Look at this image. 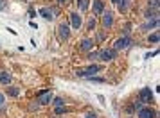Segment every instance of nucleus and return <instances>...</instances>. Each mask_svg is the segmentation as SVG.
I'll list each match as a JSON object with an SVG mask.
<instances>
[{
    "label": "nucleus",
    "instance_id": "obj_1",
    "mask_svg": "<svg viewBox=\"0 0 160 118\" xmlns=\"http://www.w3.org/2000/svg\"><path fill=\"white\" fill-rule=\"evenodd\" d=\"M101 70V66H97V64H90V66H86V68H83V70H77V75L79 77H92L94 74H97Z\"/></svg>",
    "mask_w": 160,
    "mask_h": 118
},
{
    "label": "nucleus",
    "instance_id": "obj_2",
    "mask_svg": "<svg viewBox=\"0 0 160 118\" xmlns=\"http://www.w3.org/2000/svg\"><path fill=\"white\" fill-rule=\"evenodd\" d=\"M139 100L144 102V104L153 102V93H151L149 88H142V89H140V93H139Z\"/></svg>",
    "mask_w": 160,
    "mask_h": 118
},
{
    "label": "nucleus",
    "instance_id": "obj_3",
    "mask_svg": "<svg viewBox=\"0 0 160 118\" xmlns=\"http://www.w3.org/2000/svg\"><path fill=\"white\" fill-rule=\"evenodd\" d=\"M130 45H131V39H130L128 36H122V38H119V39L115 41V46H113V50H124V49H128Z\"/></svg>",
    "mask_w": 160,
    "mask_h": 118
},
{
    "label": "nucleus",
    "instance_id": "obj_4",
    "mask_svg": "<svg viewBox=\"0 0 160 118\" xmlns=\"http://www.w3.org/2000/svg\"><path fill=\"white\" fill-rule=\"evenodd\" d=\"M115 56H117V50H113V49H104L99 52V57L103 61H111V59H115Z\"/></svg>",
    "mask_w": 160,
    "mask_h": 118
},
{
    "label": "nucleus",
    "instance_id": "obj_5",
    "mask_svg": "<svg viewBox=\"0 0 160 118\" xmlns=\"http://www.w3.org/2000/svg\"><path fill=\"white\" fill-rule=\"evenodd\" d=\"M52 93L51 91H43V93H40V95L36 97V102H40V104H51L52 102Z\"/></svg>",
    "mask_w": 160,
    "mask_h": 118
},
{
    "label": "nucleus",
    "instance_id": "obj_6",
    "mask_svg": "<svg viewBox=\"0 0 160 118\" xmlns=\"http://www.w3.org/2000/svg\"><path fill=\"white\" fill-rule=\"evenodd\" d=\"M155 116H156V111L151 107H140L139 109V118H155Z\"/></svg>",
    "mask_w": 160,
    "mask_h": 118
},
{
    "label": "nucleus",
    "instance_id": "obj_7",
    "mask_svg": "<svg viewBox=\"0 0 160 118\" xmlns=\"http://www.w3.org/2000/svg\"><path fill=\"white\" fill-rule=\"evenodd\" d=\"M40 16H43L45 20H52L54 14H56V9H51V7H40Z\"/></svg>",
    "mask_w": 160,
    "mask_h": 118
},
{
    "label": "nucleus",
    "instance_id": "obj_8",
    "mask_svg": "<svg viewBox=\"0 0 160 118\" xmlns=\"http://www.w3.org/2000/svg\"><path fill=\"white\" fill-rule=\"evenodd\" d=\"M111 25H113V14H111V11H106V13L103 14V27L108 29V27H111Z\"/></svg>",
    "mask_w": 160,
    "mask_h": 118
},
{
    "label": "nucleus",
    "instance_id": "obj_9",
    "mask_svg": "<svg viewBox=\"0 0 160 118\" xmlns=\"http://www.w3.org/2000/svg\"><path fill=\"white\" fill-rule=\"evenodd\" d=\"M70 21H72V27H74V29H79V27H81V23H83L79 13H72V14H70Z\"/></svg>",
    "mask_w": 160,
    "mask_h": 118
},
{
    "label": "nucleus",
    "instance_id": "obj_10",
    "mask_svg": "<svg viewBox=\"0 0 160 118\" xmlns=\"http://www.w3.org/2000/svg\"><path fill=\"white\" fill-rule=\"evenodd\" d=\"M92 9H94V14H101L104 11V2H103V0H94Z\"/></svg>",
    "mask_w": 160,
    "mask_h": 118
},
{
    "label": "nucleus",
    "instance_id": "obj_11",
    "mask_svg": "<svg viewBox=\"0 0 160 118\" xmlns=\"http://www.w3.org/2000/svg\"><path fill=\"white\" fill-rule=\"evenodd\" d=\"M58 34H59V39H67L68 38V25L67 23H61L58 27Z\"/></svg>",
    "mask_w": 160,
    "mask_h": 118
},
{
    "label": "nucleus",
    "instance_id": "obj_12",
    "mask_svg": "<svg viewBox=\"0 0 160 118\" xmlns=\"http://www.w3.org/2000/svg\"><path fill=\"white\" fill-rule=\"evenodd\" d=\"M92 46H94V41L92 39H83L81 43H79V50H90V49H92Z\"/></svg>",
    "mask_w": 160,
    "mask_h": 118
},
{
    "label": "nucleus",
    "instance_id": "obj_13",
    "mask_svg": "<svg viewBox=\"0 0 160 118\" xmlns=\"http://www.w3.org/2000/svg\"><path fill=\"white\" fill-rule=\"evenodd\" d=\"M0 82H2V84H9V82H11V74L0 72Z\"/></svg>",
    "mask_w": 160,
    "mask_h": 118
},
{
    "label": "nucleus",
    "instance_id": "obj_14",
    "mask_svg": "<svg viewBox=\"0 0 160 118\" xmlns=\"http://www.w3.org/2000/svg\"><path fill=\"white\" fill-rule=\"evenodd\" d=\"M76 4H77L79 11H86L88 9V0H76Z\"/></svg>",
    "mask_w": 160,
    "mask_h": 118
},
{
    "label": "nucleus",
    "instance_id": "obj_15",
    "mask_svg": "<svg viewBox=\"0 0 160 118\" xmlns=\"http://www.w3.org/2000/svg\"><path fill=\"white\" fill-rule=\"evenodd\" d=\"M117 6H119V11H121V13H124V11L128 9V0H119Z\"/></svg>",
    "mask_w": 160,
    "mask_h": 118
},
{
    "label": "nucleus",
    "instance_id": "obj_16",
    "mask_svg": "<svg viewBox=\"0 0 160 118\" xmlns=\"http://www.w3.org/2000/svg\"><path fill=\"white\" fill-rule=\"evenodd\" d=\"M7 93H9V95H11V97H18V93H20V89H18L16 86H11V88L7 89Z\"/></svg>",
    "mask_w": 160,
    "mask_h": 118
},
{
    "label": "nucleus",
    "instance_id": "obj_17",
    "mask_svg": "<svg viewBox=\"0 0 160 118\" xmlns=\"http://www.w3.org/2000/svg\"><path fill=\"white\" fill-rule=\"evenodd\" d=\"M156 25H158V18H153V21H148L144 25V29H151V27H156Z\"/></svg>",
    "mask_w": 160,
    "mask_h": 118
},
{
    "label": "nucleus",
    "instance_id": "obj_18",
    "mask_svg": "<svg viewBox=\"0 0 160 118\" xmlns=\"http://www.w3.org/2000/svg\"><path fill=\"white\" fill-rule=\"evenodd\" d=\"M149 43H158V32L149 34Z\"/></svg>",
    "mask_w": 160,
    "mask_h": 118
},
{
    "label": "nucleus",
    "instance_id": "obj_19",
    "mask_svg": "<svg viewBox=\"0 0 160 118\" xmlns=\"http://www.w3.org/2000/svg\"><path fill=\"white\" fill-rule=\"evenodd\" d=\"M52 104H54L56 107H61V106H65V102H63V99H52Z\"/></svg>",
    "mask_w": 160,
    "mask_h": 118
},
{
    "label": "nucleus",
    "instance_id": "obj_20",
    "mask_svg": "<svg viewBox=\"0 0 160 118\" xmlns=\"http://www.w3.org/2000/svg\"><path fill=\"white\" fill-rule=\"evenodd\" d=\"M92 29H96V20H94V18L88 21V31H92Z\"/></svg>",
    "mask_w": 160,
    "mask_h": 118
},
{
    "label": "nucleus",
    "instance_id": "obj_21",
    "mask_svg": "<svg viewBox=\"0 0 160 118\" xmlns=\"http://www.w3.org/2000/svg\"><path fill=\"white\" fill-rule=\"evenodd\" d=\"M99 57V52H90L88 54V59H97Z\"/></svg>",
    "mask_w": 160,
    "mask_h": 118
},
{
    "label": "nucleus",
    "instance_id": "obj_22",
    "mask_svg": "<svg viewBox=\"0 0 160 118\" xmlns=\"http://www.w3.org/2000/svg\"><path fill=\"white\" fill-rule=\"evenodd\" d=\"M90 81H94V82H104V79H101V77H90Z\"/></svg>",
    "mask_w": 160,
    "mask_h": 118
},
{
    "label": "nucleus",
    "instance_id": "obj_23",
    "mask_svg": "<svg viewBox=\"0 0 160 118\" xmlns=\"http://www.w3.org/2000/svg\"><path fill=\"white\" fill-rule=\"evenodd\" d=\"M65 113V107L61 106V107H56V114H63Z\"/></svg>",
    "mask_w": 160,
    "mask_h": 118
},
{
    "label": "nucleus",
    "instance_id": "obj_24",
    "mask_svg": "<svg viewBox=\"0 0 160 118\" xmlns=\"http://www.w3.org/2000/svg\"><path fill=\"white\" fill-rule=\"evenodd\" d=\"M149 6H153V7H158V0H149Z\"/></svg>",
    "mask_w": 160,
    "mask_h": 118
},
{
    "label": "nucleus",
    "instance_id": "obj_25",
    "mask_svg": "<svg viewBox=\"0 0 160 118\" xmlns=\"http://www.w3.org/2000/svg\"><path fill=\"white\" fill-rule=\"evenodd\" d=\"M4 102H6V97H4V93H0V106H4Z\"/></svg>",
    "mask_w": 160,
    "mask_h": 118
},
{
    "label": "nucleus",
    "instance_id": "obj_26",
    "mask_svg": "<svg viewBox=\"0 0 160 118\" xmlns=\"http://www.w3.org/2000/svg\"><path fill=\"white\" fill-rule=\"evenodd\" d=\"M85 118H97V114H96V113H86Z\"/></svg>",
    "mask_w": 160,
    "mask_h": 118
},
{
    "label": "nucleus",
    "instance_id": "obj_27",
    "mask_svg": "<svg viewBox=\"0 0 160 118\" xmlns=\"http://www.w3.org/2000/svg\"><path fill=\"white\" fill-rule=\"evenodd\" d=\"M133 106H135V109H140V107H142V102H140V100H139V102H135V104H133Z\"/></svg>",
    "mask_w": 160,
    "mask_h": 118
},
{
    "label": "nucleus",
    "instance_id": "obj_28",
    "mask_svg": "<svg viewBox=\"0 0 160 118\" xmlns=\"http://www.w3.org/2000/svg\"><path fill=\"white\" fill-rule=\"evenodd\" d=\"M58 4H61V6H67V4H68V0H58Z\"/></svg>",
    "mask_w": 160,
    "mask_h": 118
},
{
    "label": "nucleus",
    "instance_id": "obj_29",
    "mask_svg": "<svg viewBox=\"0 0 160 118\" xmlns=\"http://www.w3.org/2000/svg\"><path fill=\"white\" fill-rule=\"evenodd\" d=\"M111 2H113V4H117V2H119V0H111Z\"/></svg>",
    "mask_w": 160,
    "mask_h": 118
}]
</instances>
